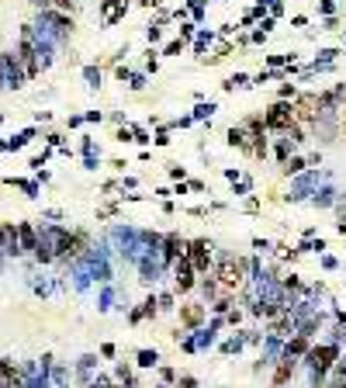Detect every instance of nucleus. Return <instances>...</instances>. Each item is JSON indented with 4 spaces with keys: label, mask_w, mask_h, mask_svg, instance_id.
Returning a JSON list of instances; mask_svg holds the SVG:
<instances>
[{
    "label": "nucleus",
    "mask_w": 346,
    "mask_h": 388,
    "mask_svg": "<svg viewBox=\"0 0 346 388\" xmlns=\"http://www.w3.org/2000/svg\"><path fill=\"white\" fill-rule=\"evenodd\" d=\"M125 187H128V191L138 187V177H125V180H121V191H125Z\"/></svg>",
    "instance_id": "obj_43"
},
{
    "label": "nucleus",
    "mask_w": 346,
    "mask_h": 388,
    "mask_svg": "<svg viewBox=\"0 0 346 388\" xmlns=\"http://www.w3.org/2000/svg\"><path fill=\"white\" fill-rule=\"evenodd\" d=\"M152 142H156V146H170V142H173V139H170V132H166V129H159V132H156V139H152Z\"/></svg>",
    "instance_id": "obj_32"
},
{
    "label": "nucleus",
    "mask_w": 346,
    "mask_h": 388,
    "mask_svg": "<svg viewBox=\"0 0 346 388\" xmlns=\"http://www.w3.org/2000/svg\"><path fill=\"white\" fill-rule=\"evenodd\" d=\"M83 122H104V115H101V111H90V115H83Z\"/></svg>",
    "instance_id": "obj_44"
},
{
    "label": "nucleus",
    "mask_w": 346,
    "mask_h": 388,
    "mask_svg": "<svg viewBox=\"0 0 346 388\" xmlns=\"http://www.w3.org/2000/svg\"><path fill=\"white\" fill-rule=\"evenodd\" d=\"M145 35H149V42H159V38H163V31H159V24H149V31H145Z\"/></svg>",
    "instance_id": "obj_36"
},
{
    "label": "nucleus",
    "mask_w": 346,
    "mask_h": 388,
    "mask_svg": "<svg viewBox=\"0 0 346 388\" xmlns=\"http://www.w3.org/2000/svg\"><path fill=\"white\" fill-rule=\"evenodd\" d=\"M115 139H118V142H132L135 135H132V129H118V135H115Z\"/></svg>",
    "instance_id": "obj_37"
},
{
    "label": "nucleus",
    "mask_w": 346,
    "mask_h": 388,
    "mask_svg": "<svg viewBox=\"0 0 346 388\" xmlns=\"http://www.w3.org/2000/svg\"><path fill=\"white\" fill-rule=\"evenodd\" d=\"M291 97H298V87H294V83H284V87L277 90V101H291Z\"/></svg>",
    "instance_id": "obj_23"
},
{
    "label": "nucleus",
    "mask_w": 346,
    "mask_h": 388,
    "mask_svg": "<svg viewBox=\"0 0 346 388\" xmlns=\"http://www.w3.org/2000/svg\"><path fill=\"white\" fill-rule=\"evenodd\" d=\"M3 80H7V87L10 90H17V87H24V70H21V63H17V56L14 52H3Z\"/></svg>",
    "instance_id": "obj_8"
},
{
    "label": "nucleus",
    "mask_w": 346,
    "mask_h": 388,
    "mask_svg": "<svg viewBox=\"0 0 346 388\" xmlns=\"http://www.w3.org/2000/svg\"><path fill=\"white\" fill-rule=\"evenodd\" d=\"M10 187H21L28 198H38V180H21V177H7Z\"/></svg>",
    "instance_id": "obj_17"
},
{
    "label": "nucleus",
    "mask_w": 346,
    "mask_h": 388,
    "mask_svg": "<svg viewBox=\"0 0 346 388\" xmlns=\"http://www.w3.org/2000/svg\"><path fill=\"white\" fill-rule=\"evenodd\" d=\"M3 257H21V246H17V222H3Z\"/></svg>",
    "instance_id": "obj_13"
},
{
    "label": "nucleus",
    "mask_w": 346,
    "mask_h": 388,
    "mask_svg": "<svg viewBox=\"0 0 346 388\" xmlns=\"http://www.w3.org/2000/svg\"><path fill=\"white\" fill-rule=\"evenodd\" d=\"M340 361V343H312L308 347V354H305V364L312 368V382L315 388L326 385V378H329V371H333V364Z\"/></svg>",
    "instance_id": "obj_1"
},
{
    "label": "nucleus",
    "mask_w": 346,
    "mask_h": 388,
    "mask_svg": "<svg viewBox=\"0 0 346 388\" xmlns=\"http://www.w3.org/2000/svg\"><path fill=\"white\" fill-rule=\"evenodd\" d=\"M177 388H198V378L194 375H177Z\"/></svg>",
    "instance_id": "obj_25"
},
{
    "label": "nucleus",
    "mask_w": 346,
    "mask_h": 388,
    "mask_svg": "<svg viewBox=\"0 0 346 388\" xmlns=\"http://www.w3.org/2000/svg\"><path fill=\"white\" fill-rule=\"evenodd\" d=\"M159 378H163L166 385H173V382H177V371H173V368H159Z\"/></svg>",
    "instance_id": "obj_34"
},
{
    "label": "nucleus",
    "mask_w": 346,
    "mask_h": 388,
    "mask_svg": "<svg viewBox=\"0 0 346 388\" xmlns=\"http://www.w3.org/2000/svg\"><path fill=\"white\" fill-rule=\"evenodd\" d=\"M205 322V302H187L180 305V329H198Z\"/></svg>",
    "instance_id": "obj_9"
},
{
    "label": "nucleus",
    "mask_w": 346,
    "mask_h": 388,
    "mask_svg": "<svg viewBox=\"0 0 346 388\" xmlns=\"http://www.w3.org/2000/svg\"><path fill=\"white\" fill-rule=\"evenodd\" d=\"M211 38H215L211 31H205V35H198V42H194V49H198V52H205L208 45H211Z\"/></svg>",
    "instance_id": "obj_29"
},
{
    "label": "nucleus",
    "mask_w": 346,
    "mask_h": 388,
    "mask_svg": "<svg viewBox=\"0 0 346 388\" xmlns=\"http://www.w3.org/2000/svg\"><path fill=\"white\" fill-rule=\"evenodd\" d=\"M253 250H260V253H270V250H274V243H270V239H263V236H256V239H253Z\"/></svg>",
    "instance_id": "obj_26"
},
{
    "label": "nucleus",
    "mask_w": 346,
    "mask_h": 388,
    "mask_svg": "<svg viewBox=\"0 0 346 388\" xmlns=\"http://www.w3.org/2000/svg\"><path fill=\"white\" fill-rule=\"evenodd\" d=\"M343 132H346V118H343Z\"/></svg>",
    "instance_id": "obj_48"
},
{
    "label": "nucleus",
    "mask_w": 346,
    "mask_h": 388,
    "mask_svg": "<svg viewBox=\"0 0 346 388\" xmlns=\"http://www.w3.org/2000/svg\"><path fill=\"white\" fill-rule=\"evenodd\" d=\"M142 315H145V319H156V315H159V309H156V295H149V298L142 302Z\"/></svg>",
    "instance_id": "obj_22"
},
{
    "label": "nucleus",
    "mask_w": 346,
    "mask_h": 388,
    "mask_svg": "<svg viewBox=\"0 0 346 388\" xmlns=\"http://www.w3.org/2000/svg\"><path fill=\"white\" fill-rule=\"evenodd\" d=\"M242 129H246V132H253V135H263V132H267V125H263V115H249V118L242 122Z\"/></svg>",
    "instance_id": "obj_18"
},
{
    "label": "nucleus",
    "mask_w": 346,
    "mask_h": 388,
    "mask_svg": "<svg viewBox=\"0 0 346 388\" xmlns=\"http://www.w3.org/2000/svg\"><path fill=\"white\" fill-rule=\"evenodd\" d=\"M280 166H284V177H298V173L308 170V159H305V156H287Z\"/></svg>",
    "instance_id": "obj_14"
},
{
    "label": "nucleus",
    "mask_w": 346,
    "mask_h": 388,
    "mask_svg": "<svg viewBox=\"0 0 346 388\" xmlns=\"http://www.w3.org/2000/svg\"><path fill=\"white\" fill-rule=\"evenodd\" d=\"M294 368H298V361L294 357H277V368H274V378H270V388H284L291 378H294Z\"/></svg>",
    "instance_id": "obj_10"
},
{
    "label": "nucleus",
    "mask_w": 346,
    "mask_h": 388,
    "mask_svg": "<svg viewBox=\"0 0 346 388\" xmlns=\"http://www.w3.org/2000/svg\"><path fill=\"white\" fill-rule=\"evenodd\" d=\"M242 142H246V129H242V125H232V129H229V146H232V149H242Z\"/></svg>",
    "instance_id": "obj_20"
},
{
    "label": "nucleus",
    "mask_w": 346,
    "mask_h": 388,
    "mask_svg": "<svg viewBox=\"0 0 346 388\" xmlns=\"http://www.w3.org/2000/svg\"><path fill=\"white\" fill-rule=\"evenodd\" d=\"M83 77L90 80V87H101V70H94V66H87V70H83Z\"/></svg>",
    "instance_id": "obj_27"
},
{
    "label": "nucleus",
    "mask_w": 346,
    "mask_h": 388,
    "mask_svg": "<svg viewBox=\"0 0 346 388\" xmlns=\"http://www.w3.org/2000/svg\"><path fill=\"white\" fill-rule=\"evenodd\" d=\"M142 319H145V315H142V309H132V312H128V322H132V326H138Z\"/></svg>",
    "instance_id": "obj_41"
},
{
    "label": "nucleus",
    "mask_w": 346,
    "mask_h": 388,
    "mask_svg": "<svg viewBox=\"0 0 346 388\" xmlns=\"http://www.w3.org/2000/svg\"><path fill=\"white\" fill-rule=\"evenodd\" d=\"M156 309H159V312L177 309V305H173V295H159V298H156Z\"/></svg>",
    "instance_id": "obj_24"
},
{
    "label": "nucleus",
    "mask_w": 346,
    "mask_h": 388,
    "mask_svg": "<svg viewBox=\"0 0 346 388\" xmlns=\"http://www.w3.org/2000/svg\"><path fill=\"white\" fill-rule=\"evenodd\" d=\"M180 49H184V38H173V42H170V45L163 49V56H177Z\"/></svg>",
    "instance_id": "obj_30"
},
{
    "label": "nucleus",
    "mask_w": 346,
    "mask_h": 388,
    "mask_svg": "<svg viewBox=\"0 0 346 388\" xmlns=\"http://www.w3.org/2000/svg\"><path fill=\"white\" fill-rule=\"evenodd\" d=\"M31 139H35V129H24V132H17V135L7 142V153H14V149H24Z\"/></svg>",
    "instance_id": "obj_16"
},
{
    "label": "nucleus",
    "mask_w": 346,
    "mask_h": 388,
    "mask_svg": "<svg viewBox=\"0 0 346 388\" xmlns=\"http://www.w3.org/2000/svg\"><path fill=\"white\" fill-rule=\"evenodd\" d=\"M225 322H229V326H239V322H242V309H229L225 312Z\"/></svg>",
    "instance_id": "obj_28"
},
{
    "label": "nucleus",
    "mask_w": 346,
    "mask_h": 388,
    "mask_svg": "<svg viewBox=\"0 0 346 388\" xmlns=\"http://www.w3.org/2000/svg\"><path fill=\"white\" fill-rule=\"evenodd\" d=\"M128 87H132V90H142V87H145V77H142V73H132V77H128Z\"/></svg>",
    "instance_id": "obj_35"
},
{
    "label": "nucleus",
    "mask_w": 346,
    "mask_h": 388,
    "mask_svg": "<svg viewBox=\"0 0 346 388\" xmlns=\"http://www.w3.org/2000/svg\"><path fill=\"white\" fill-rule=\"evenodd\" d=\"M0 122H3V115H0Z\"/></svg>",
    "instance_id": "obj_49"
},
{
    "label": "nucleus",
    "mask_w": 346,
    "mask_h": 388,
    "mask_svg": "<svg viewBox=\"0 0 346 388\" xmlns=\"http://www.w3.org/2000/svg\"><path fill=\"white\" fill-rule=\"evenodd\" d=\"M38 243V226L31 222H17V246H21V257H28Z\"/></svg>",
    "instance_id": "obj_11"
},
{
    "label": "nucleus",
    "mask_w": 346,
    "mask_h": 388,
    "mask_svg": "<svg viewBox=\"0 0 346 388\" xmlns=\"http://www.w3.org/2000/svg\"><path fill=\"white\" fill-rule=\"evenodd\" d=\"M170 267H173V281H177V291H180V295H187V291H194V288H198V270L191 267V260H187V257L173 260Z\"/></svg>",
    "instance_id": "obj_6"
},
{
    "label": "nucleus",
    "mask_w": 346,
    "mask_h": 388,
    "mask_svg": "<svg viewBox=\"0 0 346 388\" xmlns=\"http://www.w3.org/2000/svg\"><path fill=\"white\" fill-rule=\"evenodd\" d=\"M135 364L138 368H156V364H159V354H156V350H138Z\"/></svg>",
    "instance_id": "obj_19"
},
{
    "label": "nucleus",
    "mask_w": 346,
    "mask_h": 388,
    "mask_svg": "<svg viewBox=\"0 0 346 388\" xmlns=\"http://www.w3.org/2000/svg\"><path fill=\"white\" fill-rule=\"evenodd\" d=\"M291 115H294L298 125H315V122L322 118V101H319V94H298L294 104H291Z\"/></svg>",
    "instance_id": "obj_3"
},
{
    "label": "nucleus",
    "mask_w": 346,
    "mask_h": 388,
    "mask_svg": "<svg viewBox=\"0 0 346 388\" xmlns=\"http://www.w3.org/2000/svg\"><path fill=\"white\" fill-rule=\"evenodd\" d=\"M208 184L205 180H187V191H198V194H201V191H205Z\"/></svg>",
    "instance_id": "obj_42"
},
{
    "label": "nucleus",
    "mask_w": 346,
    "mask_h": 388,
    "mask_svg": "<svg viewBox=\"0 0 346 388\" xmlns=\"http://www.w3.org/2000/svg\"><path fill=\"white\" fill-rule=\"evenodd\" d=\"M170 177H173V180H184V177H187V170H184L180 163H170Z\"/></svg>",
    "instance_id": "obj_33"
},
{
    "label": "nucleus",
    "mask_w": 346,
    "mask_h": 388,
    "mask_svg": "<svg viewBox=\"0 0 346 388\" xmlns=\"http://www.w3.org/2000/svg\"><path fill=\"white\" fill-rule=\"evenodd\" d=\"M45 142H49V149H59V146H63V135H59V132H49Z\"/></svg>",
    "instance_id": "obj_31"
},
{
    "label": "nucleus",
    "mask_w": 346,
    "mask_h": 388,
    "mask_svg": "<svg viewBox=\"0 0 346 388\" xmlns=\"http://www.w3.org/2000/svg\"><path fill=\"white\" fill-rule=\"evenodd\" d=\"M322 267H326V270H336L340 260H336V257H322Z\"/></svg>",
    "instance_id": "obj_40"
},
{
    "label": "nucleus",
    "mask_w": 346,
    "mask_h": 388,
    "mask_svg": "<svg viewBox=\"0 0 346 388\" xmlns=\"http://www.w3.org/2000/svg\"><path fill=\"white\" fill-rule=\"evenodd\" d=\"M66 125H69V129H80V125H83V115H73Z\"/></svg>",
    "instance_id": "obj_45"
},
{
    "label": "nucleus",
    "mask_w": 346,
    "mask_h": 388,
    "mask_svg": "<svg viewBox=\"0 0 346 388\" xmlns=\"http://www.w3.org/2000/svg\"><path fill=\"white\" fill-rule=\"evenodd\" d=\"M159 250H163V267H170L173 260H180V257L187 253V239L180 233H166L159 239Z\"/></svg>",
    "instance_id": "obj_7"
},
{
    "label": "nucleus",
    "mask_w": 346,
    "mask_h": 388,
    "mask_svg": "<svg viewBox=\"0 0 346 388\" xmlns=\"http://www.w3.org/2000/svg\"><path fill=\"white\" fill-rule=\"evenodd\" d=\"M308 347H312V340H308V336H301V333H291V340L284 343V350H280V354L298 361V357H305V354H308Z\"/></svg>",
    "instance_id": "obj_12"
},
{
    "label": "nucleus",
    "mask_w": 346,
    "mask_h": 388,
    "mask_svg": "<svg viewBox=\"0 0 346 388\" xmlns=\"http://www.w3.org/2000/svg\"><path fill=\"white\" fill-rule=\"evenodd\" d=\"M115 354H118L115 343H101V357H115Z\"/></svg>",
    "instance_id": "obj_38"
},
{
    "label": "nucleus",
    "mask_w": 346,
    "mask_h": 388,
    "mask_svg": "<svg viewBox=\"0 0 346 388\" xmlns=\"http://www.w3.org/2000/svg\"><path fill=\"white\" fill-rule=\"evenodd\" d=\"M142 7H159V0H138Z\"/></svg>",
    "instance_id": "obj_46"
},
{
    "label": "nucleus",
    "mask_w": 346,
    "mask_h": 388,
    "mask_svg": "<svg viewBox=\"0 0 346 388\" xmlns=\"http://www.w3.org/2000/svg\"><path fill=\"white\" fill-rule=\"evenodd\" d=\"M14 378H21V368L14 364V361H7V357H0V388L10 385Z\"/></svg>",
    "instance_id": "obj_15"
},
{
    "label": "nucleus",
    "mask_w": 346,
    "mask_h": 388,
    "mask_svg": "<svg viewBox=\"0 0 346 388\" xmlns=\"http://www.w3.org/2000/svg\"><path fill=\"white\" fill-rule=\"evenodd\" d=\"M49 3H56L63 14H69V10H73V0H49Z\"/></svg>",
    "instance_id": "obj_39"
},
{
    "label": "nucleus",
    "mask_w": 346,
    "mask_h": 388,
    "mask_svg": "<svg viewBox=\"0 0 346 388\" xmlns=\"http://www.w3.org/2000/svg\"><path fill=\"white\" fill-rule=\"evenodd\" d=\"M187 260H191V267L198 270V274H208L211 270V243L208 239H187V253H184Z\"/></svg>",
    "instance_id": "obj_5"
},
{
    "label": "nucleus",
    "mask_w": 346,
    "mask_h": 388,
    "mask_svg": "<svg viewBox=\"0 0 346 388\" xmlns=\"http://www.w3.org/2000/svg\"><path fill=\"white\" fill-rule=\"evenodd\" d=\"M211 111H215V101H198V108H194V115H191V118H194V122H201V118H208Z\"/></svg>",
    "instance_id": "obj_21"
},
{
    "label": "nucleus",
    "mask_w": 346,
    "mask_h": 388,
    "mask_svg": "<svg viewBox=\"0 0 346 388\" xmlns=\"http://www.w3.org/2000/svg\"><path fill=\"white\" fill-rule=\"evenodd\" d=\"M0 149H3V153H7V142H3V139H0Z\"/></svg>",
    "instance_id": "obj_47"
},
{
    "label": "nucleus",
    "mask_w": 346,
    "mask_h": 388,
    "mask_svg": "<svg viewBox=\"0 0 346 388\" xmlns=\"http://www.w3.org/2000/svg\"><path fill=\"white\" fill-rule=\"evenodd\" d=\"M263 125H267V132H287L291 125H294V115H291V101H274L267 111H263Z\"/></svg>",
    "instance_id": "obj_4"
},
{
    "label": "nucleus",
    "mask_w": 346,
    "mask_h": 388,
    "mask_svg": "<svg viewBox=\"0 0 346 388\" xmlns=\"http://www.w3.org/2000/svg\"><path fill=\"white\" fill-rule=\"evenodd\" d=\"M246 270H249V263L246 260H239V257H222V263H218V270H215V281H218V288L222 291H239L242 288V281H246Z\"/></svg>",
    "instance_id": "obj_2"
}]
</instances>
